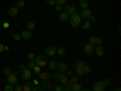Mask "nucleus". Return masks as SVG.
<instances>
[{"instance_id":"a211bd4d","label":"nucleus","mask_w":121,"mask_h":91,"mask_svg":"<svg viewBox=\"0 0 121 91\" xmlns=\"http://www.w3.org/2000/svg\"><path fill=\"white\" fill-rule=\"evenodd\" d=\"M68 19H69V15L67 14V12H60L59 14V21L60 22H65V21H68Z\"/></svg>"},{"instance_id":"412c9836","label":"nucleus","mask_w":121,"mask_h":91,"mask_svg":"<svg viewBox=\"0 0 121 91\" xmlns=\"http://www.w3.org/2000/svg\"><path fill=\"white\" fill-rule=\"evenodd\" d=\"M56 54L58 56H64L65 55V47L64 46H59L57 50H56Z\"/></svg>"},{"instance_id":"39448f33","label":"nucleus","mask_w":121,"mask_h":91,"mask_svg":"<svg viewBox=\"0 0 121 91\" xmlns=\"http://www.w3.org/2000/svg\"><path fill=\"white\" fill-rule=\"evenodd\" d=\"M7 83L10 85H16L17 82H18V79H17V74L16 73H11V74H9L7 77Z\"/></svg>"},{"instance_id":"f3484780","label":"nucleus","mask_w":121,"mask_h":91,"mask_svg":"<svg viewBox=\"0 0 121 91\" xmlns=\"http://www.w3.org/2000/svg\"><path fill=\"white\" fill-rule=\"evenodd\" d=\"M80 27H81L84 30H87V29H90V28H91V23L87 21V19H84V22L80 23Z\"/></svg>"},{"instance_id":"72a5a7b5","label":"nucleus","mask_w":121,"mask_h":91,"mask_svg":"<svg viewBox=\"0 0 121 91\" xmlns=\"http://www.w3.org/2000/svg\"><path fill=\"white\" fill-rule=\"evenodd\" d=\"M46 4L48 6H55L56 5V0H46Z\"/></svg>"},{"instance_id":"2f4dec72","label":"nucleus","mask_w":121,"mask_h":91,"mask_svg":"<svg viewBox=\"0 0 121 91\" xmlns=\"http://www.w3.org/2000/svg\"><path fill=\"white\" fill-rule=\"evenodd\" d=\"M63 91H72V84H65L63 85Z\"/></svg>"},{"instance_id":"a878e982","label":"nucleus","mask_w":121,"mask_h":91,"mask_svg":"<svg viewBox=\"0 0 121 91\" xmlns=\"http://www.w3.org/2000/svg\"><path fill=\"white\" fill-rule=\"evenodd\" d=\"M75 83H78V77H75V75H72L69 78V84H75Z\"/></svg>"},{"instance_id":"a19ab883","label":"nucleus","mask_w":121,"mask_h":91,"mask_svg":"<svg viewBox=\"0 0 121 91\" xmlns=\"http://www.w3.org/2000/svg\"><path fill=\"white\" fill-rule=\"evenodd\" d=\"M55 91H63V85H56Z\"/></svg>"},{"instance_id":"9d476101","label":"nucleus","mask_w":121,"mask_h":91,"mask_svg":"<svg viewBox=\"0 0 121 91\" xmlns=\"http://www.w3.org/2000/svg\"><path fill=\"white\" fill-rule=\"evenodd\" d=\"M18 11H19V9L16 6V5H12V6H10L9 7V10H7V14H9V16H17V14H18Z\"/></svg>"},{"instance_id":"c9c22d12","label":"nucleus","mask_w":121,"mask_h":91,"mask_svg":"<svg viewBox=\"0 0 121 91\" xmlns=\"http://www.w3.org/2000/svg\"><path fill=\"white\" fill-rule=\"evenodd\" d=\"M87 21L90 22V23H93V22H96V16H93V15H91L90 17H88V19Z\"/></svg>"},{"instance_id":"1a4fd4ad","label":"nucleus","mask_w":121,"mask_h":91,"mask_svg":"<svg viewBox=\"0 0 121 91\" xmlns=\"http://www.w3.org/2000/svg\"><path fill=\"white\" fill-rule=\"evenodd\" d=\"M57 69H58L59 73H63L64 74L67 70H68V66H67L65 62H58L57 63Z\"/></svg>"},{"instance_id":"423d86ee","label":"nucleus","mask_w":121,"mask_h":91,"mask_svg":"<svg viewBox=\"0 0 121 91\" xmlns=\"http://www.w3.org/2000/svg\"><path fill=\"white\" fill-rule=\"evenodd\" d=\"M56 46H53V45H47L46 47H45V52H46V55L47 56H55L56 55Z\"/></svg>"},{"instance_id":"bb28decb","label":"nucleus","mask_w":121,"mask_h":91,"mask_svg":"<svg viewBox=\"0 0 121 91\" xmlns=\"http://www.w3.org/2000/svg\"><path fill=\"white\" fill-rule=\"evenodd\" d=\"M32 70H33L34 73H36V74H40V73H41V68H40L39 66H36V64L33 67V69H32Z\"/></svg>"},{"instance_id":"c756f323","label":"nucleus","mask_w":121,"mask_h":91,"mask_svg":"<svg viewBox=\"0 0 121 91\" xmlns=\"http://www.w3.org/2000/svg\"><path fill=\"white\" fill-rule=\"evenodd\" d=\"M88 44H91V45L95 46V44H96V36H95V35H92V36L88 38Z\"/></svg>"},{"instance_id":"de8ad7c7","label":"nucleus","mask_w":121,"mask_h":91,"mask_svg":"<svg viewBox=\"0 0 121 91\" xmlns=\"http://www.w3.org/2000/svg\"><path fill=\"white\" fill-rule=\"evenodd\" d=\"M103 83H104L105 85H110V84H112V82H110L109 79H104V80H103Z\"/></svg>"},{"instance_id":"2eb2a0df","label":"nucleus","mask_w":121,"mask_h":91,"mask_svg":"<svg viewBox=\"0 0 121 91\" xmlns=\"http://www.w3.org/2000/svg\"><path fill=\"white\" fill-rule=\"evenodd\" d=\"M33 83H30V82H28L27 80V83H24L23 85H22V89H23V91H32L33 90Z\"/></svg>"},{"instance_id":"7ed1b4c3","label":"nucleus","mask_w":121,"mask_h":91,"mask_svg":"<svg viewBox=\"0 0 121 91\" xmlns=\"http://www.w3.org/2000/svg\"><path fill=\"white\" fill-rule=\"evenodd\" d=\"M82 49H84L85 54L88 55V56H91V55L95 54V46L91 45V44H88V43H87V44H84V45H82Z\"/></svg>"},{"instance_id":"4d7b16f0","label":"nucleus","mask_w":121,"mask_h":91,"mask_svg":"<svg viewBox=\"0 0 121 91\" xmlns=\"http://www.w3.org/2000/svg\"><path fill=\"white\" fill-rule=\"evenodd\" d=\"M115 91H121V89H120V87H116V89H115Z\"/></svg>"},{"instance_id":"0eeeda50","label":"nucleus","mask_w":121,"mask_h":91,"mask_svg":"<svg viewBox=\"0 0 121 91\" xmlns=\"http://www.w3.org/2000/svg\"><path fill=\"white\" fill-rule=\"evenodd\" d=\"M107 87V85L103 83V82H97L93 84V90L95 91H104Z\"/></svg>"},{"instance_id":"864d4df0","label":"nucleus","mask_w":121,"mask_h":91,"mask_svg":"<svg viewBox=\"0 0 121 91\" xmlns=\"http://www.w3.org/2000/svg\"><path fill=\"white\" fill-rule=\"evenodd\" d=\"M3 51H4V45L0 44V52H3Z\"/></svg>"},{"instance_id":"58836bf2","label":"nucleus","mask_w":121,"mask_h":91,"mask_svg":"<svg viewBox=\"0 0 121 91\" xmlns=\"http://www.w3.org/2000/svg\"><path fill=\"white\" fill-rule=\"evenodd\" d=\"M4 90H5V91H13V85H10V84H9V85L5 86Z\"/></svg>"},{"instance_id":"393cba45","label":"nucleus","mask_w":121,"mask_h":91,"mask_svg":"<svg viewBox=\"0 0 121 91\" xmlns=\"http://www.w3.org/2000/svg\"><path fill=\"white\" fill-rule=\"evenodd\" d=\"M59 83L62 84V85H65V84H68V83H69V78H68L67 75H63L62 78H60V80H59Z\"/></svg>"},{"instance_id":"6e6d98bb","label":"nucleus","mask_w":121,"mask_h":91,"mask_svg":"<svg viewBox=\"0 0 121 91\" xmlns=\"http://www.w3.org/2000/svg\"><path fill=\"white\" fill-rule=\"evenodd\" d=\"M81 91H91V90H88V89H81Z\"/></svg>"},{"instance_id":"7c9ffc66","label":"nucleus","mask_w":121,"mask_h":91,"mask_svg":"<svg viewBox=\"0 0 121 91\" xmlns=\"http://www.w3.org/2000/svg\"><path fill=\"white\" fill-rule=\"evenodd\" d=\"M34 66H35V62H34V61H29V63H28V64H27L26 67H27V69H29V70H32Z\"/></svg>"},{"instance_id":"e433bc0d","label":"nucleus","mask_w":121,"mask_h":91,"mask_svg":"<svg viewBox=\"0 0 121 91\" xmlns=\"http://www.w3.org/2000/svg\"><path fill=\"white\" fill-rule=\"evenodd\" d=\"M56 4H58V5H60V6H63V5L67 4V0H56Z\"/></svg>"},{"instance_id":"20e7f679","label":"nucleus","mask_w":121,"mask_h":91,"mask_svg":"<svg viewBox=\"0 0 121 91\" xmlns=\"http://www.w3.org/2000/svg\"><path fill=\"white\" fill-rule=\"evenodd\" d=\"M64 12H67L69 16L70 15H73V14H75L76 12V7L74 6V5H72V4H65L64 5Z\"/></svg>"},{"instance_id":"8fccbe9b","label":"nucleus","mask_w":121,"mask_h":91,"mask_svg":"<svg viewBox=\"0 0 121 91\" xmlns=\"http://www.w3.org/2000/svg\"><path fill=\"white\" fill-rule=\"evenodd\" d=\"M67 75H70V77H72V75H73V70H67Z\"/></svg>"},{"instance_id":"dca6fc26","label":"nucleus","mask_w":121,"mask_h":91,"mask_svg":"<svg viewBox=\"0 0 121 91\" xmlns=\"http://www.w3.org/2000/svg\"><path fill=\"white\" fill-rule=\"evenodd\" d=\"M47 67L51 69V70H56V69H57V62H56L55 59L48 61V62H47Z\"/></svg>"},{"instance_id":"3c124183","label":"nucleus","mask_w":121,"mask_h":91,"mask_svg":"<svg viewBox=\"0 0 121 91\" xmlns=\"http://www.w3.org/2000/svg\"><path fill=\"white\" fill-rule=\"evenodd\" d=\"M38 84H39V80L34 79V80H33V85H38Z\"/></svg>"},{"instance_id":"6ab92c4d","label":"nucleus","mask_w":121,"mask_h":91,"mask_svg":"<svg viewBox=\"0 0 121 91\" xmlns=\"http://www.w3.org/2000/svg\"><path fill=\"white\" fill-rule=\"evenodd\" d=\"M74 72H75V77H82L85 73H84V68H78V67H74Z\"/></svg>"},{"instance_id":"9b49d317","label":"nucleus","mask_w":121,"mask_h":91,"mask_svg":"<svg viewBox=\"0 0 121 91\" xmlns=\"http://www.w3.org/2000/svg\"><path fill=\"white\" fill-rule=\"evenodd\" d=\"M79 15H80V17H81V19H88V17L92 15V11H91V10H88V9H85V10H82V11L80 12Z\"/></svg>"},{"instance_id":"6e6552de","label":"nucleus","mask_w":121,"mask_h":91,"mask_svg":"<svg viewBox=\"0 0 121 91\" xmlns=\"http://www.w3.org/2000/svg\"><path fill=\"white\" fill-rule=\"evenodd\" d=\"M21 75H22V79L23 80H29L30 78H32V70H29V69H23V70H21Z\"/></svg>"},{"instance_id":"5fc2aeb1","label":"nucleus","mask_w":121,"mask_h":91,"mask_svg":"<svg viewBox=\"0 0 121 91\" xmlns=\"http://www.w3.org/2000/svg\"><path fill=\"white\" fill-rule=\"evenodd\" d=\"M9 50H10L9 46H4V51H9Z\"/></svg>"},{"instance_id":"473e14b6","label":"nucleus","mask_w":121,"mask_h":91,"mask_svg":"<svg viewBox=\"0 0 121 91\" xmlns=\"http://www.w3.org/2000/svg\"><path fill=\"white\" fill-rule=\"evenodd\" d=\"M16 6H17L18 9H23V7L26 6V3L23 1V0H19V1L17 3V5H16Z\"/></svg>"},{"instance_id":"f704fd0d","label":"nucleus","mask_w":121,"mask_h":91,"mask_svg":"<svg viewBox=\"0 0 121 91\" xmlns=\"http://www.w3.org/2000/svg\"><path fill=\"white\" fill-rule=\"evenodd\" d=\"M27 57H28V59H29V61H35V57H36V56H35L34 54L30 52V54H28V56H27Z\"/></svg>"},{"instance_id":"a18cd8bd","label":"nucleus","mask_w":121,"mask_h":91,"mask_svg":"<svg viewBox=\"0 0 121 91\" xmlns=\"http://www.w3.org/2000/svg\"><path fill=\"white\" fill-rule=\"evenodd\" d=\"M44 84H45V87H46L47 90H51V89H52V86H51V84H50L48 82H46V83H44Z\"/></svg>"},{"instance_id":"ea45409f","label":"nucleus","mask_w":121,"mask_h":91,"mask_svg":"<svg viewBox=\"0 0 121 91\" xmlns=\"http://www.w3.org/2000/svg\"><path fill=\"white\" fill-rule=\"evenodd\" d=\"M95 45H102V39L99 36H96V44Z\"/></svg>"},{"instance_id":"f03ea898","label":"nucleus","mask_w":121,"mask_h":91,"mask_svg":"<svg viewBox=\"0 0 121 91\" xmlns=\"http://www.w3.org/2000/svg\"><path fill=\"white\" fill-rule=\"evenodd\" d=\"M34 62H35L36 66H39L40 68H43V67H45L46 63H47V58H46L45 55H39V56L35 57V61H34Z\"/></svg>"},{"instance_id":"c03bdc74","label":"nucleus","mask_w":121,"mask_h":91,"mask_svg":"<svg viewBox=\"0 0 121 91\" xmlns=\"http://www.w3.org/2000/svg\"><path fill=\"white\" fill-rule=\"evenodd\" d=\"M19 39H21V34H13V40H17V41H18V40Z\"/></svg>"},{"instance_id":"37998d69","label":"nucleus","mask_w":121,"mask_h":91,"mask_svg":"<svg viewBox=\"0 0 121 91\" xmlns=\"http://www.w3.org/2000/svg\"><path fill=\"white\" fill-rule=\"evenodd\" d=\"M13 91H23V89H22V85H17L16 87H13Z\"/></svg>"},{"instance_id":"b1692460","label":"nucleus","mask_w":121,"mask_h":91,"mask_svg":"<svg viewBox=\"0 0 121 91\" xmlns=\"http://www.w3.org/2000/svg\"><path fill=\"white\" fill-rule=\"evenodd\" d=\"M81 85H80L79 83H75V84H73L72 85V91H81Z\"/></svg>"},{"instance_id":"f8f14e48","label":"nucleus","mask_w":121,"mask_h":91,"mask_svg":"<svg viewBox=\"0 0 121 91\" xmlns=\"http://www.w3.org/2000/svg\"><path fill=\"white\" fill-rule=\"evenodd\" d=\"M95 54L97 56H103L104 55V47L102 45H96L95 47Z\"/></svg>"},{"instance_id":"f257e3e1","label":"nucleus","mask_w":121,"mask_h":91,"mask_svg":"<svg viewBox=\"0 0 121 91\" xmlns=\"http://www.w3.org/2000/svg\"><path fill=\"white\" fill-rule=\"evenodd\" d=\"M69 23H70V26L74 27V28L79 27L80 23H81V17H80V15H79L78 12L70 15V16H69Z\"/></svg>"},{"instance_id":"4c0bfd02","label":"nucleus","mask_w":121,"mask_h":91,"mask_svg":"<svg viewBox=\"0 0 121 91\" xmlns=\"http://www.w3.org/2000/svg\"><path fill=\"white\" fill-rule=\"evenodd\" d=\"M11 73H12V72H11V69H10V68H7V67L4 68V74H5L6 77H7L9 74H11Z\"/></svg>"},{"instance_id":"4be33fe9","label":"nucleus","mask_w":121,"mask_h":91,"mask_svg":"<svg viewBox=\"0 0 121 91\" xmlns=\"http://www.w3.org/2000/svg\"><path fill=\"white\" fill-rule=\"evenodd\" d=\"M79 5H80V7H81L82 10H85V9L88 7V1H87V0H80Z\"/></svg>"},{"instance_id":"5701e85b","label":"nucleus","mask_w":121,"mask_h":91,"mask_svg":"<svg viewBox=\"0 0 121 91\" xmlns=\"http://www.w3.org/2000/svg\"><path fill=\"white\" fill-rule=\"evenodd\" d=\"M35 27H36V26H35V23H34L33 21H29V22L27 23V29L30 30V32H32L33 29H35Z\"/></svg>"},{"instance_id":"ddd939ff","label":"nucleus","mask_w":121,"mask_h":91,"mask_svg":"<svg viewBox=\"0 0 121 91\" xmlns=\"http://www.w3.org/2000/svg\"><path fill=\"white\" fill-rule=\"evenodd\" d=\"M39 78L41 80L43 83H46V82H50V79H51V75L48 73H40L39 74Z\"/></svg>"},{"instance_id":"603ef678","label":"nucleus","mask_w":121,"mask_h":91,"mask_svg":"<svg viewBox=\"0 0 121 91\" xmlns=\"http://www.w3.org/2000/svg\"><path fill=\"white\" fill-rule=\"evenodd\" d=\"M27 67L24 66V64H21V66H19V69H21V70H23V69H26Z\"/></svg>"},{"instance_id":"09e8293b","label":"nucleus","mask_w":121,"mask_h":91,"mask_svg":"<svg viewBox=\"0 0 121 91\" xmlns=\"http://www.w3.org/2000/svg\"><path fill=\"white\" fill-rule=\"evenodd\" d=\"M3 27H4L5 29H7V28L10 27V24H9V22H4V23H3Z\"/></svg>"},{"instance_id":"79ce46f5","label":"nucleus","mask_w":121,"mask_h":91,"mask_svg":"<svg viewBox=\"0 0 121 91\" xmlns=\"http://www.w3.org/2000/svg\"><path fill=\"white\" fill-rule=\"evenodd\" d=\"M32 91H45L44 87H40V86H36V87H33Z\"/></svg>"},{"instance_id":"c85d7f7f","label":"nucleus","mask_w":121,"mask_h":91,"mask_svg":"<svg viewBox=\"0 0 121 91\" xmlns=\"http://www.w3.org/2000/svg\"><path fill=\"white\" fill-rule=\"evenodd\" d=\"M91 72H92L91 67H90V66H87V64H85V67H84V73H85V74H90Z\"/></svg>"},{"instance_id":"4468645a","label":"nucleus","mask_w":121,"mask_h":91,"mask_svg":"<svg viewBox=\"0 0 121 91\" xmlns=\"http://www.w3.org/2000/svg\"><path fill=\"white\" fill-rule=\"evenodd\" d=\"M32 36H33V35H32V32H30V30H28V29L23 30V32L21 33V38H23V39H26V40H29Z\"/></svg>"},{"instance_id":"cd10ccee","label":"nucleus","mask_w":121,"mask_h":91,"mask_svg":"<svg viewBox=\"0 0 121 91\" xmlns=\"http://www.w3.org/2000/svg\"><path fill=\"white\" fill-rule=\"evenodd\" d=\"M63 75H64L63 73H59V72H57V73H55V74H53V78H55L56 80H58V82H59L60 78H62Z\"/></svg>"},{"instance_id":"aec40b11","label":"nucleus","mask_w":121,"mask_h":91,"mask_svg":"<svg viewBox=\"0 0 121 91\" xmlns=\"http://www.w3.org/2000/svg\"><path fill=\"white\" fill-rule=\"evenodd\" d=\"M85 62L84 61H81V59H75L74 61V67H78V68H84L85 67Z\"/></svg>"},{"instance_id":"49530a36","label":"nucleus","mask_w":121,"mask_h":91,"mask_svg":"<svg viewBox=\"0 0 121 91\" xmlns=\"http://www.w3.org/2000/svg\"><path fill=\"white\" fill-rule=\"evenodd\" d=\"M55 10H56V11H62V6L58 5V4H56V5H55Z\"/></svg>"}]
</instances>
